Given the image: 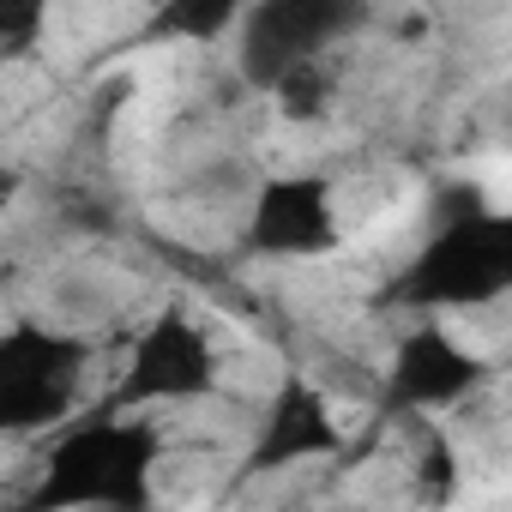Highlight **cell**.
<instances>
[{
    "label": "cell",
    "instance_id": "6da1fadb",
    "mask_svg": "<svg viewBox=\"0 0 512 512\" xmlns=\"http://www.w3.org/2000/svg\"><path fill=\"white\" fill-rule=\"evenodd\" d=\"M163 452L169 440L151 416L97 404L43 440L19 512H151Z\"/></svg>",
    "mask_w": 512,
    "mask_h": 512
},
{
    "label": "cell",
    "instance_id": "7a4b0ae2",
    "mask_svg": "<svg viewBox=\"0 0 512 512\" xmlns=\"http://www.w3.org/2000/svg\"><path fill=\"white\" fill-rule=\"evenodd\" d=\"M512 296V211L506 205H458L446 211L428 241L410 253V266L392 278V302L422 314H464Z\"/></svg>",
    "mask_w": 512,
    "mask_h": 512
},
{
    "label": "cell",
    "instance_id": "3957f363",
    "mask_svg": "<svg viewBox=\"0 0 512 512\" xmlns=\"http://www.w3.org/2000/svg\"><path fill=\"white\" fill-rule=\"evenodd\" d=\"M494 380L488 350H476L464 332H452V320L422 314L410 320L386 362H380V410L398 422H434L446 410H458L464 398H476Z\"/></svg>",
    "mask_w": 512,
    "mask_h": 512
},
{
    "label": "cell",
    "instance_id": "277c9868",
    "mask_svg": "<svg viewBox=\"0 0 512 512\" xmlns=\"http://www.w3.org/2000/svg\"><path fill=\"white\" fill-rule=\"evenodd\" d=\"M217 380H223V356H217L211 326L193 308L169 302L127 344V362H121V380H115L109 404L133 410V416H151V410H169V404L211 398Z\"/></svg>",
    "mask_w": 512,
    "mask_h": 512
},
{
    "label": "cell",
    "instance_id": "5b68a950",
    "mask_svg": "<svg viewBox=\"0 0 512 512\" xmlns=\"http://www.w3.org/2000/svg\"><path fill=\"white\" fill-rule=\"evenodd\" d=\"M91 338L55 332V326H13L0 338V434L31 440L55 434L73 422L85 368H91Z\"/></svg>",
    "mask_w": 512,
    "mask_h": 512
},
{
    "label": "cell",
    "instance_id": "8992f818",
    "mask_svg": "<svg viewBox=\"0 0 512 512\" xmlns=\"http://www.w3.org/2000/svg\"><path fill=\"white\" fill-rule=\"evenodd\" d=\"M344 452V416H338V398L332 386H320L314 374H284L253 422L247 446L235 452V470L229 482L235 488H260L272 476H290V470H308V464H326Z\"/></svg>",
    "mask_w": 512,
    "mask_h": 512
},
{
    "label": "cell",
    "instance_id": "52a82bcc",
    "mask_svg": "<svg viewBox=\"0 0 512 512\" xmlns=\"http://www.w3.org/2000/svg\"><path fill=\"white\" fill-rule=\"evenodd\" d=\"M241 241H247V253H260V260H326V253L344 247L338 187L314 169L266 175L247 199Z\"/></svg>",
    "mask_w": 512,
    "mask_h": 512
},
{
    "label": "cell",
    "instance_id": "ba28073f",
    "mask_svg": "<svg viewBox=\"0 0 512 512\" xmlns=\"http://www.w3.org/2000/svg\"><path fill=\"white\" fill-rule=\"evenodd\" d=\"M356 25V13L344 7H314V0H278V7H253L241 13V67L253 85L278 91L290 73L302 67H320L326 61V43L344 37Z\"/></svg>",
    "mask_w": 512,
    "mask_h": 512
},
{
    "label": "cell",
    "instance_id": "9c48e42d",
    "mask_svg": "<svg viewBox=\"0 0 512 512\" xmlns=\"http://www.w3.org/2000/svg\"><path fill=\"white\" fill-rule=\"evenodd\" d=\"M416 434H422V458H416V500H422L428 512H440V506L458 494V476H464V470H458V452H452V440H446L440 428H428V422H422Z\"/></svg>",
    "mask_w": 512,
    "mask_h": 512
}]
</instances>
